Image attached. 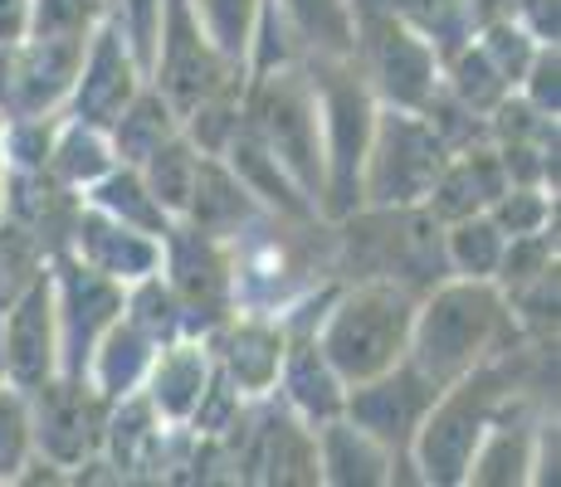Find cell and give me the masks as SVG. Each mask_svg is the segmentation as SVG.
<instances>
[{
  "mask_svg": "<svg viewBox=\"0 0 561 487\" xmlns=\"http://www.w3.org/2000/svg\"><path fill=\"white\" fill-rule=\"evenodd\" d=\"M508 332L513 317L489 278H439L425 308H415L405 361L435 390H445L473 366L499 361V346L508 341Z\"/></svg>",
  "mask_w": 561,
  "mask_h": 487,
  "instance_id": "obj_1",
  "label": "cell"
},
{
  "mask_svg": "<svg viewBox=\"0 0 561 487\" xmlns=\"http://www.w3.org/2000/svg\"><path fill=\"white\" fill-rule=\"evenodd\" d=\"M410 322H415V292L386 283V278H362L357 288H347L332 302L318 346L342 381L362 385L405 361Z\"/></svg>",
  "mask_w": 561,
  "mask_h": 487,
  "instance_id": "obj_2",
  "label": "cell"
},
{
  "mask_svg": "<svg viewBox=\"0 0 561 487\" xmlns=\"http://www.w3.org/2000/svg\"><path fill=\"white\" fill-rule=\"evenodd\" d=\"M240 123L288 171V181L312 205H322V113H318V83H312V73L298 69V63L254 73L244 107H240Z\"/></svg>",
  "mask_w": 561,
  "mask_h": 487,
  "instance_id": "obj_3",
  "label": "cell"
},
{
  "mask_svg": "<svg viewBox=\"0 0 561 487\" xmlns=\"http://www.w3.org/2000/svg\"><path fill=\"white\" fill-rule=\"evenodd\" d=\"M322 113V205L318 214L347 220L362 210V161L376 123V93L366 89L357 59H312Z\"/></svg>",
  "mask_w": 561,
  "mask_h": 487,
  "instance_id": "obj_4",
  "label": "cell"
},
{
  "mask_svg": "<svg viewBox=\"0 0 561 487\" xmlns=\"http://www.w3.org/2000/svg\"><path fill=\"white\" fill-rule=\"evenodd\" d=\"M449 161V147L435 137V127L410 107H376L371 142L362 161V205L396 210V205H425L430 186L439 181Z\"/></svg>",
  "mask_w": 561,
  "mask_h": 487,
  "instance_id": "obj_5",
  "label": "cell"
},
{
  "mask_svg": "<svg viewBox=\"0 0 561 487\" xmlns=\"http://www.w3.org/2000/svg\"><path fill=\"white\" fill-rule=\"evenodd\" d=\"M499 395H503L499 366L483 361L430 399L425 419H420L415 439H410V453H415V463L425 468L430 483H463L483 429L499 415Z\"/></svg>",
  "mask_w": 561,
  "mask_h": 487,
  "instance_id": "obj_6",
  "label": "cell"
},
{
  "mask_svg": "<svg viewBox=\"0 0 561 487\" xmlns=\"http://www.w3.org/2000/svg\"><path fill=\"white\" fill-rule=\"evenodd\" d=\"M352 10H357V69L366 89L381 103L420 113L425 93L439 83V54L430 49V39H420L405 20H396L376 0H352Z\"/></svg>",
  "mask_w": 561,
  "mask_h": 487,
  "instance_id": "obj_7",
  "label": "cell"
},
{
  "mask_svg": "<svg viewBox=\"0 0 561 487\" xmlns=\"http://www.w3.org/2000/svg\"><path fill=\"white\" fill-rule=\"evenodd\" d=\"M54 317H59V375L83 381L93 346L123 317V283L103 278L79 254H59V264H54Z\"/></svg>",
  "mask_w": 561,
  "mask_h": 487,
  "instance_id": "obj_8",
  "label": "cell"
},
{
  "mask_svg": "<svg viewBox=\"0 0 561 487\" xmlns=\"http://www.w3.org/2000/svg\"><path fill=\"white\" fill-rule=\"evenodd\" d=\"M30 443L54 468H79L83 459L103 449L107 425V399L89 381H69V375H49L45 385L30 390Z\"/></svg>",
  "mask_w": 561,
  "mask_h": 487,
  "instance_id": "obj_9",
  "label": "cell"
},
{
  "mask_svg": "<svg viewBox=\"0 0 561 487\" xmlns=\"http://www.w3.org/2000/svg\"><path fill=\"white\" fill-rule=\"evenodd\" d=\"M161 248H167V283L176 292L181 327L205 332L225 317L230 308V258H225L220 240L201 234L196 224H167L161 230Z\"/></svg>",
  "mask_w": 561,
  "mask_h": 487,
  "instance_id": "obj_10",
  "label": "cell"
},
{
  "mask_svg": "<svg viewBox=\"0 0 561 487\" xmlns=\"http://www.w3.org/2000/svg\"><path fill=\"white\" fill-rule=\"evenodd\" d=\"M435 395L439 390L430 385L415 366L396 361L391 371L352 385L347 399H342V415H347L357 429H366V434L396 459V453H410V439H415L420 419H425V409Z\"/></svg>",
  "mask_w": 561,
  "mask_h": 487,
  "instance_id": "obj_11",
  "label": "cell"
},
{
  "mask_svg": "<svg viewBox=\"0 0 561 487\" xmlns=\"http://www.w3.org/2000/svg\"><path fill=\"white\" fill-rule=\"evenodd\" d=\"M0 332H5V381L30 395L59 375V317H54V274L39 268L30 288L0 312Z\"/></svg>",
  "mask_w": 561,
  "mask_h": 487,
  "instance_id": "obj_12",
  "label": "cell"
},
{
  "mask_svg": "<svg viewBox=\"0 0 561 487\" xmlns=\"http://www.w3.org/2000/svg\"><path fill=\"white\" fill-rule=\"evenodd\" d=\"M142 89V69H137L127 39L117 35V25H93L89 45H83L79 79H73V117L89 127H113L117 113L133 103V93Z\"/></svg>",
  "mask_w": 561,
  "mask_h": 487,
  "instance_id": "obj_13",
  "label": "cell"
},
{
  "mask_svg": "<svg viewBox=\"0 0 561 487\" xmlns=\"http://www.w3.org/2000/svg\"><path fill=\"white\" fill-rule=\"evenodd\" d=\"M69 240H73V248H79L83 264L99 268L103 278H113V283H137V278H147V274L161 268V244L152 240V234L113 220V214H103L99 205H89V210L73 214Z\"/></svg>",
  "mask_w": 561,
  "mask_h": 487,
  "instance_id": "obj_14",
  "label": "cell"
},
{
  "mask_svg": "<svg viewBox=\"0 0 561 487\" xmlns=\"http://www.w3.org/2000/svg\"><path fill=\"white\" fill-rule=\"evenodd\" d=\"M244 478L254 483H322L318 478V434L294 415H268L254 429L250 453L240 459Z\"/></svg>",
  "mask_w": 561,
  "mask_h": 487,
  "instance_id": "obj_15",
  "label": "cell"
},
{
  "mask_svg": "<svg viewBox=\"0 0 561 487\" xmlns=\"http://www.w3.org/2000/svg\"><path fill=\"white\" fill-rule=\"evenodd\" d=\"M278 375H284V395H288V405H294V415L304 419V425L318 429V425H328V419L342 415L347 381L332 371V361L322 356L318 337H298L294 346H284V366H278Z\"/></svg>",
  "mask_w": 561,
  "mask_h": 487,
  "instance_id": "obj_16",
  "label": "cell"
},
{
  "mask_svg": "<svg viewBox=\"0 0 561 487\" xmlns=\"http://www.w3.org/2000/svg\"><path fill=\"white\" fill-rule=\"evenodd\" d=\"M5 190H10L5 200H10V210H15V224H25L45 254L59 244H69L73 214L79 210H73V200L64 195L59 176H49L45 166H10Z\"/></svg>",
  "mask_w": 561,
  "mask_h": 487,
  "instance_id": "obj_17",
  "label": "cell"
},
{
  "mask_svg": "<svg viewBox=\"0 0 561 487\" xmlns=\"http://www.w3.org/2000/svg\"><path fill=\"white\" fill-rule=\"evenodd\" d=\"M225 166L234 171V176H240V186L254 195V200H264L268 210H278V214H288V220H312V214H318V205L308 200L304 190L294 186V181H288V171L278 166L274 156H268L264 151V142H259V137L250 132V127H234L230 132V142H225Z\"/></svg>",
  "mask_w": 561,
  "mask_h": 487,
  "instance_id": "obj_18",
  "label": "cell"
},
{
  "mask_svg": "<svg viewBox=\"0 0 561 487\" xmlns=\"http://www.w3.org/2000/svg\"><path fill=\"white\" fill-rule=\"evenodd\" d=\"M181 220H191L201 234H210V240H225V234H240L244 224L254 220V195L240 186V176H234L220 156H201Z\"/></svg>",
  "mask_w": 561,
  "mask_h": 487,
  "instance_id": "obj_19",
  "label": "cell"
},
{
  "mask_svg": "<svg viewBox=\"0 0 561 487\" xmlns=\"http://www.w3.org/2000/svg\"><path fill=\"white\" fill-rule=\"evenodd\" d=\"M318 434V478L322 483H391L396 459L347 415L312 429Z\"/></svg>",
  "mask_w": 561,
  "mask_h": 487,
  "instance_id": "obj_20",
  "label": "cell"
},
{
  "mask_svg": "<svg viewBox=\"0 0 561 487\" xmlns=\"http://www.w3.org/2000/svg\"><path fill=\"white\" fill-rule=\"evenodd\" d=\"M298 49L312 59H357V10L352 0H278Z\"/></svg>",
  "mask_w": 561,
  "mask_h": 487,
  "instance_id": "obj_21",
  "label": "cell"
},
{
  "mask_svg": "<svg viewBox=\"0 0 561 487\" xmlns=\"http://www.w3.org/2000/svg\"><path fill=\"white\" fill-rule=\"evenodd\" d=\"M205 385H210V356H205V346H196V341L167 346V351L152 356V366H147V399H152L157 415H167V419H191Z\"/></svg>",
  "mask_w": 561,
  "mask_h": 487,
  "instance_id": "obj_22",
  "label": "cell"
},
{
  "mask_svg": "<svg viewBox=\"0 0 561 487\" xmlns=\"http://www.w3.org/2000/svg\"><path fill=\"white\" fill-rule=\"evenodd\" d=\"M176 132H181L176 107H171L157 89H137L133 103H127L123 113H117V123L107 127V142H113V156L123 161V166H142V161L152 156L161 142H171Z\"/></svg>",
  "mask_w": 561,
  "mask_h": 487,
  "instance_id": "obj_23",
  "label": "cell"
},
{
  "mask_svg": "<svg viewBox=\"0 0 561 487\" xmlns=\"http://www.w3.org/2000/svg\"><path fill=\"white\" fill-rule=\"evenodd\" d=\"M152 346L157 341H147L133 322L117 317L99 337V346H93V361H89V371H83V381L99 390L103 399L127 395V390L147 375V366H152Z\"/></svg>",
  "mask_w": 561,
  "mask_h": 487,
  "instance_id": "obj_24",
  "label": "cell"
},
{
  "mask_svg": "<svg viewBox=\"0 0 561 487\" xmlns=\"http://www.w3.org/2000/svg\"><path fill=\"white\" fill-rule=\"evenodd\" d=\"M103 443L113 449V463H117V478L123 473H137L152 463L157 453V405L147 395H117L113 399V415L103 425Z\"/></svg>",
  "mask_w": 561,
  "mask_h": 487,
  "instance_id": "obj_25",
  "label": "cell"
},
{
  "mask_svg": "<svg viewBox=\"0 0 561 487\" xmlns=\"http://www.w3.org/2000/svg\"><path fill=\"white\" fill-rule=\"evenodd\" d=\"M284 366V332L268 322H240L225 341V375L240 390H268Z\"/></svg>",
  "mask_w": 561,
  "mask_h": 487,
  "instance_id": "obj_26",
  "label": "cell"
},
{
  "mask_svg": "<svg viewBox=\"0 0 561 487\" xmlns=\"http://www.w3.org/2000/svg\"><path fill=\"white\" fill-rule=\"evenodd\" d=\"M113 142H107L103 127H89L73 117L69 127H64V137L49 147V161L45 171L49 176H59L64 186H93L99 176H107L113 171Z\"/></svg>",
  "mask_w": 561,
  "mask_h": 487,
  "instance_id": "obj_27",
  "label": "cell"
},
{
  "mask_svg": "<svg viewBox=\"0 0 561 487\" xmlns=\"http://www.w3.org/2000/svg\"><path fill=\"white\" fill-rule=\"evenodd\" d=\"M93 205H99L103 214H113V220L133 224V230L142 234H161L171 224V214L161 210V205L152 200V190L142 186V171L137 166H123V171H107V176L93 181Z\"/></svg>",
  "mask_w": 561,
  "mask_h": 487,
  "instance_id": "obj_28",
  "label": "cell"
},
{
  "mask_svg": "<svg viewBox=\"0 0 561 487\" xmlns=\"http://www.w3.org/2000/svg\"><path fill=\"white\" fill-rule=\"evenodd\" d=\"M196 147L186 142V137H171V142H161L152 156L142 161V186L152 190V200L161 205L167 214H186V200H191V181H196Z\"/></svg>",
  "mask_w": 561,
  "mask_h": 487,
  "instance_id": "obj_29",
  "label": "cell"
},
{
  "mask_svg": "<svg viewBox=\"0 0 561 487\" xmlns=\"http://www.w3.org/2000/svg\"><path fill=\"white\" fill-rule=\"evenodd\" d=\"M191 15H196V25L205 30V39L215 45L220 59H230L234 69L250 59L259 0H191Z\"/></svg>",
  "mask_w": 561,
  "mask_h": 487,
  "instance_id": "obj_30",
  "label": "cell"
},
{
  "mask_svg": "<svg viewBox=\"0 0 561 487\" xmlns=\"http://www.w3.org/2000/svg\"><path fill=\"white\" fill-rule=\"evenodd\" d=\"M503 230L489 220V214H463V220L449 224L445 234V254H449V268L463 278H493L499 274V258H503Z\"/></svg>",
  "mask_w": 561,
  "mask_h": 487,
  "instance_id": "obj_31",
  "label": "cell"
},
{
  "mask_svg": "<svg viewBox=\"0 0 561 487\" xmlns=\"http://www.w3.org/2000/svg\"><path fill=\"white\" fill-rule=\"evenodd\" d=\"M445 73H449V93L459 97L463 107H473V113H493V107L503 103L513 89L503 83V73L489 63V54L479 45H459L455 54L445 59Z\"/></svg>",
  "mask_w": 561,
  "mask_h": 487,
  "instance_id": "obj_32",
  "label": "cell"
},
{
  "mask_svg": "<svg viewBox=\"0 0 561 487\" xmlns=\"http://www.w3.org/2000/svg\"><path fill=\"white\" fill-rule=\"evenodd\" d=\"M45 268V248L25 230V224L5 220L0 224V312L30 288V278Z\"/></svg>",
  "mask_w": 561,
  "mask_h": 487,
  "instance_id": "obj_33",
  "label": "cell"
},
{
  "mask_svg": "<svg viewBox=\"0 0 561 487\" xmlns=\"http://www.w3.org/2000/svg\"><path fill=\"white\" fill-rule=\"evenodd\" d=\"M127 322H133L147 341H171L176 337L181 332V308H176L171 283H161L157 274L137 278V292L127 298Z\"/></svg>",
  "mask_w": 561,
  "mask_h": 487,
  "instance_id": "obj_34",
  "label": "cell"
},
{
  "mask_svg": "<svg viewBox=\"0 0 561 487\" xmlns=\"http://www.w3.org/2000/svg\"><path fill=\"white\" fill-rule=\"evenodd\" d=\"M479 49L489 54V63L503 73V83H523V73H527V63H533V54H537V39L527 35L523 25H513L508 15L503 20H493V25H483V39H479Z\"/></svg>",
  "mask_w": 561,
  "mask_h": 487,
  "instance_id": "obj_35",
  "label": "cell"
},
{
  "mask_svg": "<svg viewBox=\"0 0 561 487\" xmlns=\"http://www.w3.org/2000/svg\"><path fill=\"white\" fill-rule=\"evenodd\" d=\"M161 5L167 0H117V35L127 39L142 79H152V59H157V35H161Z\"/></svg>",
  "mask_w": 561,
  "mask_h": 487,
  "instance_id": "obj_36",
  "label": "cell"
},
{
  "mask_svg": "<svg viewBox=\"0 0 561 487\" xmlns=\"http://www.w3.org/2000/svg\"><path fill=\"white\" fill-rule=\"evenodd\" d=\"M107 0H30L25 35H89Z\"/></svg>",
  "mask_w": 561,
  "mask_h": 487,
  "instance_id": "obj_37",
  "label": "cell"
},
{
  "mask_svg": "<svg viewBox=\"0 0 561 487\" xmlns=\"http://www.w3.org/2000/svg\"><path fill=\"white\" fill-rule=\"evenodd\" d=\"M483 214H489V220L503 230V240H517V234L547 230V214H552V205L542 200V190H537V186H517V190L508 186Z\"/></svg>",
  "mask_w": 561,
  "mask_h": 487,
  "instance_id": "obj_38",
  "label": "cell"
},
{
  "mask_svg": "<svg viewBox=\"0 0 561 487\" xmlns=\"http://www.w3.org/2000/svg\"><path fill=\"white\" fill-rule=\"evenodd\" d=\"M30 453V409L25 395H10L0 390V478H15L25 468Z\"/></svg>",
  "mask_w": 561,
  "mask_h": 487,
  "instance_id": "obj_39",
  "label": "cell"
},
{
  "mask_svg": "<svg viewBox=\"0 0 561 487\" xmlns=\"http://www.w3.org/2000/svg\"><path fill=\"white\" fill-rule=\"evenodd\" d=\"M523 79H527V103H533L537 113L557 117V45L537 49Z\"/></svg>",
  "mask_w": 561,
  "mask_h": 487,
  "instance_id": "obj_40",
  "label": "cell"
},
{
  "mask_svg": "<svg viewBox=\"0 0 561 487\" xmlns=\"http://www.w3.org/2000/svg\"><path fill=\"white\" fill-rule=\"evenodd\" d=\"M508 5H517V15L527 20V35L557 45V0H508Z\"/></svg>",
  "mask_w": 561,
  "mask_h": 487,
  "instance_id": "obj_41",
  "label": "cell"
},
{
  "mask_svg": "<svg viewBox=\"0 0 561 487\" xmlns=\"http://www.w3.org/2000/svg\"><path fill=\"white\" fill-rule=\"evenodd\" d=\"M30 30V0H0V49L20 45Z\"/></svg>",
  "mask_w": 561,
  "mask_h": 487,
  "instance_id": "obj_42",
  "label": "cell"
},
{
  "mask_svg": "<svg viewBox=\"0 0 561 487\" xmlns=\"http://www.w3.org/2000/svg\"><path fill=\"white\" fill-rule=\"evenodd\" d=\"M0 385H5V332H0Z\"/></svg>",
  "mask_w": 561,
  "mask_h": 487,
  "instance_id": "obj_43",
  "label": "cell"
},
{
  "mask_svg": "<svg viewBox=\"0 0 561 487\" xmlns=\"http://www.w3.org/2000/svg\"><path fill=\"white\" fill-rule=\"evenodd\" d=\"M0 205H5V195H0Z\"/></svg>",
  "mask_w": 561,
  "mask_h": 487,
  "instance_id": "obj_44",
  "label": "cell"
},
{
  "mask_svg": "<svg viewBox=\"0 0 561 487\" xmlns=\"http://www.w3.org/2000/svg\"><path fill=\"white\" fill-rule=\"evenodd\" d=\"M0 127H5V117H0Z\"/></svg>",
  "mask_w": 561,
  "mask_h": 487,
  "instance_id": "obj_45",
  "label": "cell"
}]
</instances>
